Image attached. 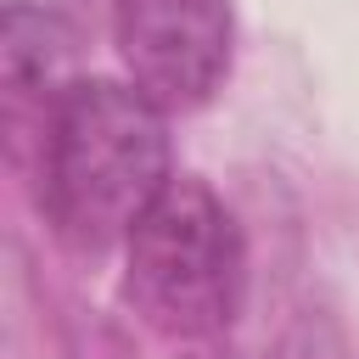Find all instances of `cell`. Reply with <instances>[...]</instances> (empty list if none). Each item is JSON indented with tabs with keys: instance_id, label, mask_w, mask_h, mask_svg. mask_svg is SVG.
Returning a JSON list of instances; mask_svg holds the SVG:
<instances>
[{
	"instance_id": "1",
	"label": "cell",
	"mask_w": 359,
	"mask_h": 359,
	"mask_svg": "<svg viewBox=\"0 0 359 359\" xmlns=\"http://www.w3.org/2000/svg\"><path fill=\"white\" fill-rule=\"evenodd\" d=\"M168 129L135 84L79 79L45 118V213L79 252H107L135 236L168 191Z\"/></svg>"
},
{
	"instance_id": "2",
	"label": "cell",
	"mask_w": 359,
	"mask_h": 359,
	"mask_svg": "<svg viewBox=\"0 0 359 359\" xmlns=\"http://www.w3.org/2000/svg\"><path fill=\"white\" fill-rule=\"evenodd\" d=\"M123 252V297L151 331L202 342L230 325L241 297V236L202 180H168Z\"/></svg>"
},
{
	"instance_id": "3",
	"label": "cell",
	"mask_w": 359,
	"mask_h": 359,
	"mask_svg": "<svg viewBox=\"0 0 359 359\" xmlns=\"http://www.w3.org/2000/svg\"><path fill=\"white\" fill-rule=\"evenodd\" d=\"M118 56L151 107L191 112L230 67V0H118Z\"/></svg>"
}]
</instances>
